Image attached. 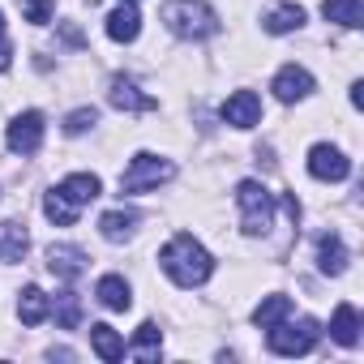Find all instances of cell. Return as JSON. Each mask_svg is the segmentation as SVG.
I'll list each match as a JSON object with an SVG mask.
<instances>
[{"label": "cell", "instance_id": "obj_1", "mask_svg": "<svg viewBox=\"0 0 364 364\" xmlns=\"http://www.w3.org/2000/svg\"><path fill=\"white\" fill-rule=\"evenodd\" d=\"M159 266H163V274H167L176 287H185V291L202 287V283L215 274V257H210V253L189 236V232H180V236H171V240L163 245Z\"/></svg>", "mask_w": 364, "mask_h": 364}, {"label": "cell", "instance_id": "obj_2", "mask_svg": "<svg viewBox=\"0 0 364 364\" xmlns=\"http://www.w3.org/2000/svg\"><path fill=\"white\" fill-rule=\"evenodd\" d=\"M159 18L176 39H210L219 31V18L206 0H167L159 9Z\"/></svg>", "mask_w": 364, "mask_h": 364}, {"label": "cell", "instance_id": "obj_3", "mask_svg": "<svg viewBox=\"0 0 364 364\" xmlns=\"http://www.w3.org/2000/svg\"><path fill=\"white\" fill-rule=\"evenodd\" d=\"M171 176H176V163H171V159H159V154L141 150V154L129 159V167H124V176H120V193H124V198L150 193V189L167 185Z\"/></svg>", "mask_w": 364, "mask_h": 364}, {"label": "cell", "instance_id": "obj_4", "mask_svg": "<svg viewBox=\"0 0 364 364\" xmlns=\"http://www.w3.org/2000/svg\"><path fill=\"white\" fill-rule=\"evenodd\" d=\"M236 206H240V223L249 236H266L274 228V193L257 180H240L236 185Z\"/></svg>", "mask_w": 364, "mask_h": 364}, {"label": "cell", "instance_id": "obj_5", "mask_svg": "<svg viewBox=\"0 0 364 364\" xmlns=\"http://www.w3.org/2000/svg\"><path fill=\"white\" fill-rule=\"evenodd\" d=\"M313 343H317V321L313 317H300V321H287L283 317L266 334V347L274 355H304V351H313Z\"/></svg>", "mask_w": 364, "mask_h": 364}, {"label": "cell", "instance_id": "obj_6", "mask_svg": "<svg viewBox=\"0 0 364 364\" xmlns=\"http://www.w3.org/2000/svg\"><path fill=\"white\" fill-rule=\"evenodd\" d=\"M5 141H9L14 154H35V150L43 146V116H39V112H22V116H14Z\"/></svg>", "mask_w": 364, "mask_h": 364}, {"label": "cell", "instance_id": "obj_7", "mask_svg": "<svg viewBox=\"0 0 364 364\" xmlns=\"http://www.w3.org/2000/svg\"><path fill=\"white\" fill-rule=\"evenodd\" d=\"M274 99L279 103H300V99H309L313 95V73L309 69H300V65H283L279 73H274Z\"/></svg>", "mask_w": 364, "mask_h": 364}, {"label": "cell", "instance_id": "obj_8", "mask_svg": "<svg viewBox=\"0 0 364 364\" xmlns=\"http://www.w3.org/2000/svg\"><path fill=\"white\" fill-rule=\"evenodd\" d=\"M309 171H313L317 180H347V176H351V159H347L343 150L317 141V146L309 150Z\"/></svg>", "mask_w": 364, "mask_h": 364}, {"label": "cell", "instance_id": "obj_9", "mask_svg": "<svg viewBox=\"0 0 364 364\" xmlns=\"http://www.w3.org/2000/svg\"><path fill=\"white\" fill-rule=\"evenodd\" d=\"M107 103H112L116 112H154V107H159L150 95H141V86H137L133 77H112V82H107Z\"/></svg>", "mask_w": 364, "mask_h": 364}, {"label": "cell", "instance_id": "obj_10", "mask_svg": "<svg viewBox=\"0 0 364 364\" xmlns=\"http://www.w3.org/2000/svg\"><path fill=\"white\" fill-rule=\"evenodd\" d=\"M56 193H60L69 206L82 210V206H90V202L103 193V185H99V176H95V171H77V176H65V180H60Z\"/></svg>", "mask_w": 364, "mask_h": 364}, {"label": "cell", "instance_id": "obj_11", "mask_svg": "<svg viewBox=\"0 0 364 364\" xmlns=\"http://www.w3.org/2000/svg\"><path fill=\"white\" fill-rule=\"evenodd\" d=\"M223 120H228L232 129H253V124L262 120V99H257L253 90H236V95L223 103Z\"/></svg>", "mask_w": 364, "mask_h": 364}, {"label": "cell", "instance_id": "obj_12", "mask_svg": "<svg viewBox=\"0 0 364 364\" xmlns=\"http://www.w3.org/2000/svg\"><path fill=\"white\" fill-rule=\"evenodd\" d=\"M48 270H52L56 279L73 283V279L86 270V253H82L77 245H52V249H48Z\"/></svg>", "mask_w": 364, "mask_h": 364}, {"label": "cell", "instance_id": "obj_13", "mask_svg": "<svg viewBox=\"0 0 364 364\" xmlns=\"http://www.w3.org/2000/svg\"><path fill=\"white\" fill-rule=\"evenodd\" d=\"M48 313H52L48 291H43V287H35V283H26V287H22V296H18V317H22V326H43V321H48Z\"/></svg>", "mask_w": 364, "mask_h": 364}, {"label": "cell", "instance_id": "obj_14", "mask_svg": "<svg viewBox=\"0 0 364 364\" xmlns=\"http://www.w3.org/2000/svg\"><path fill=\"white\" fill-rule=\"evenodd\" d=\"M317 266H321V274H343L347 270V245L338 240V232H326L317 240Z\"/></svg>", "mask_w": 364, "mask_h": 364}, {"label": "cell", "instance_id": "obj_15", "mask_svg": "<svg viewBox=\"0 0 364 364\" xmlns=\"http://www.w3.org/2000/svg\"><path fill=\"white\" fill-rule=\"evenodd\" d=\"M95 296H99V304L112 309V313H124V309L133 304V291H129V283H124L120 274H103L99 287H95Z\"/></svg>", "mask_w": 364, "mask_h": 364}, {"label": "cell", "instance_id": "obj_16", "mask_svg": "<svg viewBox=\"0 0 364 364\" xmlns=\"http://www.w3.org/2000/svg\"><path fill=\"white\" fill-rule=\"evenodd\" d=\"M107 35H112L116 43H133V39L141 35V18H137V9H133V5L112 9V14H107Z\"/></svg>", "mask_w": 364, "mask_h": 364}, {"label": "cell", "instance_id": "obj_17", "mask_svg": "<svg viewBox=\"0 0 364 364\" xmlns=\"http://www.w3.org/2000/svg\"><path fill=\"white\" fill-rule=\"evenodd\" d=\"M330 334H334V343H343V347H355V343H360V313H355V304H338V309H334Z\"/></svg>", "mask_w": 364, "mask_h": 364}, {"label": "cell", "instance_id": "obj_18", "mask_svg": "<svg viewBox=\"0 0 364 364\" xmlns=\"http://www.w3.org/2000/svg\"><path fill=\"white\" fill-rule=\"evenodd\" d=\"M90 347H95V355H99V360H107V364L124 360V338H120L112 326H103V321H95V326H90Z\"/></svg>", "mask_w": 364, "mask_h": 364}, {"label": "cell", "instance_id": "obj_19", "mask_svg": "<svg viewBox=\"0 0 364 364\" xmlns=\"http://www.w3.org/2000/svg\"><path fill=\"white\" fill-rule=\"evenodd\" d=\"M321 14H326V22H338L347 31H360L364 26V0H326Z\"/></svg>", "mask_w": 364, "mask_h": 364}, {"label": "cell", "instance_id": "obj_20", "mask_svg": "<svg viewBox=\"0 0 364 364\" xmlns=\"http://www.w3.org/2000/svg\"><path fill=\"white\" fill-rule=\"evenodd\" d=\"M26 249H31V236H26L22 223H5V228H0V262H22Z\"/></svg>", "mask_w": 364, "mask_h": 364}, {"label": "cell", "instance_id": "obj_21", "mask_svg": "<svg viewBox=\"0 0 364 364\" xmlns=\"http://www.w3.org/2000/svg\"><path fill=\"white\" fill-rule=\"evenodd\" d=\"M133 228H137V215H133V210H107V215L99 219V232H103V240H112V245L129 240Z\"/></svg>", "mask_w": 364, "mask_h": 364}, {"label": "cell", "instance_id": "obj_22", "mask_svg": "<svg viewBox=\"0 0 364 364\" xmlns=\"http://www.w3.org/2000/svg\"><path fill=\"white\" fill-rule=\"evenodd\" d=\"M124 351L137 355V360H159V351H163V334H159V326H154V321H141L133 347H124Z\"/></svg>", "mask_w": 364, "mask_h": 364}, {"label": "cell", "instance_id": "obj_23", "mask_svg": "<svg viewBox=\"0 0 364 364\" xmlns=\"http://www.w3.org/2000/svg\"><path fill=\"white\" fill-rule=\"evenodd\" d=\"M283 317H291V300H287V296H266V300L253 309V326H262V330L279 326Z\"/></svg>", "mask_w": 364, "mask_h": 364}, {"label": "cell", "instance_id": "obj_24", "mask_svg": "<svg viewBox=\"0 0 364 364\" xmlns=\"http://www.w3.org/2000/svg\"><path fill=\"white\" fill-rule=\"evenodd\" d=\"M304 26V9L300 5H279L274 14H266V31L270 35H291Z\"/></svg>", "mask_w": 364, "mask_h": 364}, {"label": "cell", "instance_id": "obj_25", "mask_svg": "<svg viewBox=\"0 0 364 364\" xmlns=\"http://www.w3.org/2000/svg\"><path fill=\"white\" fill-rule=\"evenodd\" d=\"M43 215H48V219H52L56 228H73V223H77V206H69V202H65V198H60L56 189H52V193L43 198Z\"/></svg>", "mask_w": 364, "mask_h": 364}, {"label": "cell", "instance_id": "obj_26", "mask_svg": "<svg viewBox=\"0 0 364 364\" xmlns=\"http://www.w3.org/2000/svg\"><path fill=\"white\" fill-rule=\"evenodd\" d=\"M77 321H82V300H77V291H60V296H56V326H60V330H77Z\"/></svg>", "mask_w": 364, "mask_h": 364}, {"label": "cell", "instance_id": "obj_27", "mask_svg": "<svg viewBox=\"0 0 364 364\" xmlns=\"http://www.w3.org/2000/svg\"><path fill=\"white\" fill-rule=\"evenodd\" d=\"M95 124H99V112H95V107H77V112L65 116V133H69V137H77V133H86V129H95Z\"/></svg>", "mask_w": 364, "mask_h": 364}, {"label": "cell", "instance_id": "obj_28", "mask_svg": "<svg viewBox=\"0 0 364 364\" xmlns=\"http://www.w3.org/2000/svg\"><path fill=\"white\" fill-rule=\"evenodd\" d=\"M22 14H26V22L48 26L52 22V0H22Z\"/></svg>", "mask_w": 364, "mask_h": 364}, {"label": "cell", "instance_id": "obj_29", "mask_svg": "<svg viewBox=\"0 0 364 364\" xmlns=\"http://www.w3.org/2000/svg\"><path fill=\"white\" fill-rule=\"evenodd\" d=\"M14 65V48H9V39H5V14H0V73H5Z\"/></svg>", "mask_w": 364, "mask_h": 364}, {"label": "cell", "instance_id": "obj_30", "mask_svg": "<svg viewBox=\"0 0 364 364\" xmlns=\"http://www.w3.org/2000/svg\"><path fill=\"white\" fill-rule=\"evenodd\" d=\"M60 35H65V43H69V48H82V43H86L77 26H60Z\"/></svg>", "mask_w": 364, "mask_h": 364}, {"label": "cell", "instance_id": "obj_31", "mask_svg": "<svg viewBox=\"0 0 364 364\" xmlns=\"http://www.w3.org/2000/svg\"><path fill=\"white\" fill-rule=\"evenodd\" d=\"M351 107H364V86H360V82L351 86Z\"/></svg>", "mask_w": 364, "mask_h": 364}, {"label": "cell", "instance_id": "obj_32", "mask_svg": "<svg viewBox=\"0 0 364 364\" xmlns=\"http://www.w3.org/2000/svg\"><path fill=\"white\" fill-rule=\"evenodd\" d=\"M124 5H133V0H124Z\"/></svg>", "mask_w": 364, "mask_h": 364}]
</instances>
